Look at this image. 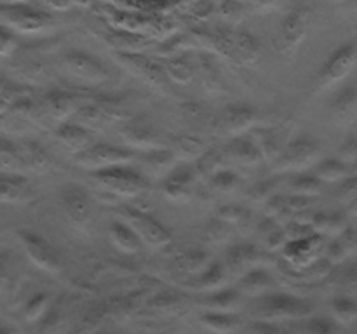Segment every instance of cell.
<instances>
[{"instance_id":"obj_1","label":"cell","mask_w":357,"mask_h":334,"mask_svg":"<svg viewBox=\"0 0 357 334\" xmlns=\"http://www.w3.org/2000/svg\"><path fill=\"white\" fill-rule=\"evenodd\" d=\"M91 176L98 181L101 188L117 198H132L139 197L150 190V181L145 174L131 166H117L110 169L98 170Z\"/></svg>"},{"instance_id":"obj_2","label":"cell","mask_w":357,"mask_h":334,"mask_svg":"<svg viewBox=\"0 0 357 334\" xmlns=\"http://www.w3.org/2000/svg\"><path fill=\"white\" fill-rule=\"evenodd\" d=\"M312 303L295 294L284 292H272L261 298V305L258 308L260 320L265 322H281V320L309 319L312 315Z\"/></svg>"},{"instance_id":"obj_3","label":"cell","mask_w":357,"mask_h":334,"mask_svg":"<svg viewBox=\"0 0 357 334\" xmlns=\"http://www.w3.org/2000/svg\"><path fill=\"white\" fill-rule=\"evenodd\" d=\"M321 148L309 138H298L284 146L274 162V173L305 174L307 169L319 164Z\"/></svg>"},{"instance_id":"obj_4","label":"cell","mask_w":357,"mask_h":334,"mask_svg":"<svg viewBox=\"0 0 357 334\" xmlns=\"http://www.w3.org/2000/svg\"><path fill=\"white\" fill-rule=\"evenodd\" d=\"M132 160H135V153L131 150L115 145H105V143L93 145L86 152L75 155L77 166L91 170V173H98V170L117 166H131Z\"/></svg>"},{"instance_id":"obj_5","label":"cell","mask_w":357,"mask_h":334,"mask_svg":"<svg viewBox=\"0 0 357 334\" xmlns=\"http://www.w3.org/2000/svg\"><path fill=\"white\" fill-rule=\"evenodd\" d=\"M122 214H124V221L135 230L136 235H138L139 239H142V242L146 244L149 247L162 249V247L171 246V242H173V237H171L169 230H167L166 226L160 225L155 218L146 214V212L126 205Z\"/></svg>"},{"instance_id":"obj_6","label":"cell","mask_w":357,"mask_h":334,"mask_svg":"<svg viewBox=\"0 0 357 334\" xmlns=\"http://www.w3.org/2000/svg\"><path fill=\"white\" fill-rule=\"evenodd\" d=\"M357 63V47L354 44H344L335 49L330 58L324 61L319 72V86L323 89L337 86L347 79L349 73L354 70Z\"/></svg>"},{"instance_id":"obj_7","label":"cell","mask_w":357,"mask_h":334,"mask_svg":"<svg viewBox=\"0 0 357 334\" xmlns=\"http://www.w3.org/2000/svg\"><path fill=\"white\" fill-rule=\"evenodd\" d=\"M17 237H20L21 244H23L24 253H26V256L30 257V261L35 267L47 271V273H59L61 260H59L56 249L47 240L42 239L37 233L26 232V230L17 232Z\"/></svg>"},{"instance_id":"obj_8","label":"cell","mask_w":357,"mask_h":334,"mask_svg":"<svg viewBox=\"0 0 357 334\" xmlns=\"http://www.w3.org/2000/svg\"><path fill=\"white\" fill-rule=\"evenodd\" d=\"M309 23L310 13L303 7L293 9L291 13L286 14L281 23V31H279V42L284 54H293L302 45L303 38L307 37Z\"/></svg>"},{"instance_id":"obj_9","label":"cell","mask_w":357,"mask_h":334,"mask_svg":"<svg viewBox=\"0 0 357 334\" xmlns=\"http://www.w3.org/2000/svg\"><path fill=\"white\" fill-rule=\"evenodd\" d=\"M319 250H326V240L319 233H314L309 239L289 242L282 253L288 263L293 264V268L305 271L319 261Z\"/></svg>"},{"instance_id":"obj_10","label":"cell","mask_w":357,"mask_h":334,"mask_svg":"<svg viewBox=\"0 0 357 334\" xmlns=\"http://www.w3.org/2000/svg\"><path fill=\"white\" fill-rule=\"evenodd\" d=\"M66 72L77 80L86 84H101L108 79L103 63L86 52H70L65 56Z\"/></svg>"},{"instance_id":"obj_11","label":"cell","mask_w":357,"mask_h":334,"mask_svg":"<svg viewBox=\"0 0 357 334\" xmlns=\"http://www.w3.org/2000/svg\"><path fill=\"white\" fill-rule=\"evenodd\" d=\"M197 177L195 167L178 166L162 180V191L169 200L187 202L194 193V181Z\"/></svg>"},{"instance_id":"obj_12","label":"cell","mask_w":357,"mask_h":334,"mask_svg":"<svg viewBox=\"0 0 357 334\" xmlns=\"http://www.w3.org/2000/svg\"><path fill=\"white\" fill-rule=\"evenodd\" d=\"M223 127L234 138L250 134L257 124V111L250 104H230L223 111Z\"/></svg>"},{"instance_id":"obj_13","label":"cell","mask_w":357,"mask_h":334,"mask_svg":"<svg viewBox=\"0 0 357 334\" xmlns=\"http://www.w3.org/2000/svg\"><path fill=\"white\" fill-rule=\"evenodd\" d=\"M122 65L128 66L132 73L142 77L149 86L153 87H166V73L162 66L155 65L153 61L146 59L142 54H132V52H122L121 54Z\"/></svg>"},{"instance_id":"obj_14","label":"cell","mask_w":357,"mask_h":334,"mask_svg":"<svg viewBox=\"0 0 357 334\" xmlns=\"http://www.w3.org/2000/svg\"><path fill=\"white\" fill-rule=\"evenodd\" d=\"M261 261H264V253L261 250H258L253 246H248V244H241V246H234L229 250V256H227V270L230 273H237L244 277L251 270L261 268Z\"/></svg>"},{"instance_id":"obj_15","label":"cell","mask_w":357,"mask_h":334,"mask_svg":"<svg viewBox=\"0 0 357 334\" xmlns=\"http://www.w3.org/2000/svg\"><path fill=\"white\" fill-rule=\"evenodd\" d=\"M63 205H65V211L68 214V218L72 219L77 225H82L89 219L91 216V204L89 197H87V191L84 190L79 184H68L65 186L61 195Z\"/></svg>"},{"instance_id":"obj_16","label":"cell","mask_w":357,"mask_h":334,"mask_svg":"<svg viewBox=\"0 0 357 334\" xmlns=\"http://www.w3.org/2000/svg\"><path fill=\"white\" fill-rule=\"evenodd\" d=\"M275 289V282L272 275L268 273L265 268H257L241 277L239 284H237V291L243 296H250V298H265V296L272 294Z\"/></svg>"},{"instance_id":"obj_17","label":"cell","mask_w":357,"mask_h":334,"mask_svg":"<svg viewBox=\"0 0 357 334\" xmlns=\"http://www.w3.org/2000/svg\"><path fill=\"white\" fill-rule=\"evenodd\" d=\"M174 162H176V157L173 155L169 148L146 152L142 157V173L145 174L149 181L150 177H166L174 169Z\"/></svg>"},{"instance_id":"obj_18","label":"cell","mask_w":357,"mask_h":334,"mask_svg":"<svg viewBox=\"0 0 357 334\" xmlns=\"http://www.w3.org/2000/svg\"><path fill=\"white\" fill-rule=\"evenodd\" d=\"M331 113L338 124H351L357 115V86L342 87L331 101Z\"/></svg>"},{"instance_id":"obj_19","label":"cell","mask_w":357,"mask_h":334,"mask_svg":"<svg viewBox=\"0 0 357 334\" xmlns=\"http://www.w3.org/2000/svg\"><path fill=\"white\" fill-rule=\"evenodd\" d=\"M122 138L126 139L128 145H131L132 148H138L142 152H153V150H160L159 134L153 127L150 125H128V127L122 131Z\"/></svg>"},{"instance_id":"obj_20","label":"cell","mask_w":357,"mask_h":334,"mask_svg":"<svg viewBox=\"0 0 357 334\" xmlns=\"http://www.w3.org/2000/svg\"><path fill=\"white\" fill-rule=\"evenodd\" d=\"M356 249H357V235L354 230L347 228L342 235L335 237V239L328 244L326 250H324V254H326L324 260L331 264H338L342 263V261L347 260L351 254H354Z\"/></svg>"},{"instance_id":"obj_21","label":"cell","mask_w":357,"mask_h":334,"mask_svg":"<svg viewBox=\"0 0 357 334\" xmlns=\"http://www.w3.org/2000/svg\"><path fill=\"white\" fill-rule=\"evenodd\" d=\"M248 138L255 143L257 150L260 152L261 159L265 162H275L278 157L281 155L282 148L278 141V134L272 129L267 127H255L253 131L248 134Z\"/></svg>"},{"instance_id":"obj_22","label":"cell","mask_w":357,"mask_h":334,"mask_svg":"<svg viewBox=\"0 0 357 334\" xmlns=\"http://www.w3.org/2000/svg\"><path fill=\"white\" fill-rule=\"evenodd\" d=\"M56 136H58L59 141L65 146H68L70 150H73L77 153L86 152L87 148L93 146V141H91V132L87 131V127L79 124H63L61 127L56 131Z\"/></svg>"},{"instance_id":"obj_23","label":"cell","mask_w":357,"mask_h":334,"mask_svg":"<svg viewBox=\"0 0 357 334\" xmlns=\"http://www.w3.org/2000/svg\"><path fill=\"white\" fill-rule=\"evenodd\" d=\"M110 239L119 250L126 254H138L142 250L143 242L135 230L126 221H114L110 225Z\"/></svg>"},{"instance_id":"obj_24","label":"cell","mask_w":357,"mask_h":334,"mask_svg":"<svg viewBox=\"0 0 357 334\" xmlns=\"http://www.w3.org/2000/svg\"><path fill=\"white\" fill-rule=\"evenodd\" d=\"M227 157H230L232 160H236L241 166H258V164L264 162L260 152L257 150L255 143L251 141L248 136L243 138H234L230 141V145L227 146Z\"/></svg>"},{"instance_id":"obj_25","label":"cell","mask_w":357,"mask_h":334,"mask_svg":"<svg viewBox=\"0 0 357 334\" xmlns=\"http://www.w3.org/2000/svg\"><path fill=\"white\" fill-rule=\"evenodd\" d=\"M31 197L30 184L21 176H0V202L20 204Z\"/></svg>"},{"instance_id":"obj_26","label":"cell","mask_w":357,"mask_h":334,"mask_svg":"<svg viewBox=\"0 0 357 334\" xmlns=\"http://www.w3.org/2000/svg\"><path fill=\"white\" fill-rule=\"evenodd\" d=\"M9 14L10 24H14L21 31H38L49 24L47 14L28 9V7H13Z\"/></svg>"},{"instance_id":"obj_27","label":"cell","mask_w":357,"mask_h":334,"mask_svg":"<svg viewBox=\"0 0 357 334\" xmlns=\"http://www.w3.org/2000/svg\"><path fill=\"white\" fill-rule=\"evenodd\" d=\"M201 324L215 334H234L241 327V319L236 313L206 312L201 315Z\"/></svg>"},{"instance_id":"obj_28","label":"cell","mask_w":357,"mask_h":334,"mask_svg":"<svg viewBox=\"0 0 357 334\" xmlns=\"http://www.w3.org/2000/svg\"><path fill=\"white\" fill-rule=\"evenodd\" d=\"M230 44H232V52L241 59V61L255 63L260 54V45L258 40L248 31H236V33L230 35Z\"/></svg>"},{"instance_id":"obj_29","label":"cell","mask_w":357,"mask_h":334,"mask_svg":"<svg viewBox=\"0 0 357 334\" xmlns=\"http://www.w3.org/2000/svg\"><path fill=\"white\" fill-rule=\"evenodd\" d=\"M227 275H229L227 267H223V263H220V261H213V263L197 277L195 287L201 289V291L211 292V294L213 292H218L222 291V289H225Z\"/></svg>"},{"instance_id":"obj_30","label":"cell","mask_w":357,"mask_h":334,"mask_svg":"<svg viewBox=\"0 0 357 334\" xmlns=\"http://www.w3.org/2000/svg\"><path fill=\"white\" fill-rule=\"evenodd\" d=\"M169 150L176 160H195V162L206 153L204 143L194 136H178L171 141Z\"/></svg>"},{"instance_id":"obj_31","label":"cell","mask_w":357,"mask_h":334,"mask_svg":"<svg viewBox=\"0 0 357 334\" xmlns=\"http://www.w3.org/2000/svg\"><path fill=\"white\" fill-rule=\"evenodd\" d=\"M314 232L323 237H338L347 230L345 218L338 212H319L312 218Z\"/></svg>"},{"instance_id":"obj_32","label":"cell","mask_w":357,"mask_h":334,"mask_svg":"<svg viewBox=\"0 0 357 334\" xmlns=\"http://www.w3.org/2000/svg\"><path fill=\"white\" fill-rule=\"evenodd\" d=\"M352 176L351 167L338 159H324L316 166V177L321 183H342Z\"/></svg>"},{"instance_id":"obj_33","label":"cell","mask_w":357,"mask_h":334,"mask_svg":"<svg viewBox=\"0 0 357 334\" xmlns=\"http://www.w3.org/2000/svg\"><path fill=\"white\" fill-rule=\"evenodd\" d=\"M241 294L237 289H222L218 292H213L206 299V305L209 306V312L234 313L241 305Z\"/></svg>"},{"instance_id":"obj_34","label":"cell","mask_w":357,"mask_h":334,"mask_svg":"<svg viewBox=\"0 0 357 334\" xmlns=\"http://www.w3.org/2000/svg\"><path fill=\"white\" fill-rule=\"evenodd\" d=\"M45 106H47L49 115L52 118H56V120H66L70 115L79 111L77 110L75 97L66 93H54L51 96H47Z\"/></svg>"},{"instance_id":"obj_35","label":"cell","mask_w":357,"mask_h":334,"mask_svg":"<svg viewBox=\"0 0 357 334\" xmlns=\"http://www.w3.org/2000/svg\"><path fill=\"white\" fill-rule=\"evenodd\" d=\"M289 191L293 197L314 198L323 191V183L316 177V174H296L295 180L289 183Z\"/></svg>"},{"instance_id":"obj_36","label":"cell","mask_w":357,"mask_h":334,"mask_svg":"<svg viewBox=\"0 0 357 334\" xmlns=\"http://www.w3.org/2000/svg\"><path fill=\"white\" fill-rule=\"evenodd\" d=\"M331 313L338 326H349L357 320V301L351 296H337L331 303Z\"/></svg>"},{"instance_id":"obj_37","label":"cell","mask_w":357,"mask_h":334,"mask_svg":"<svg viewBox=\"0 0 357 334\" xmlns=\"http://www.w3.org/2000/svg\"><path fill=\"white\" fill-rule=\"evenodd\" d=\"M195 173L199 176H204L211 180L218 173L225 170V157L218 152V150H206L204 155L195 162Z\"/></svg>"},{"instance_id":"obj_38","label":"cell","mask_w":357,"mask_h":334,"mask_svg":"<svg viewBox=\"0 0 357 334\" xmlns=\"http://www.w3.org/2000/svg\"><path fill=\"white\" fill-rule=\"evenodd\" d=\"M162 68L164 73H166L171 80H176V82L180 84H188L192 80V77H194V72H192V68L183 61V59L169 58L164 63Z\"/></svg>"},{"instance_id":"obj_39","label":"cell","mask_w":357,"mask_h":334,"mask_svg":"<svg viewBox=\"0 0 357 334\" xmlns=\"http://www.w3.org/2000/svg\"><path fill=\"white\" fill-rule=\"evenodd\" d=\"M251 214L241 205H223L216 214V219L227 223L229 226H243L244 223L250 221Z\"/></svg>"},{"instance_id":"obj_40","label":"cell","mask_w":357,"mask_h":334,"mask_svg":"<svg viewBox=\"0 0 357 334\" xmlns=\"http://www.w3.org/2000/svg\"><path fill=\"white\" fill-rule=\"evenodd\" d=\"M303 334H340V326L333 319L312 317L303 324Z\"/></svg>"},{"instance_id":"obj_41","label":"cell","mask_w":357,"mask_h":334,"mask_svg":"<svg viewBox=\"0 0 357 334\" xmlns=\"http://www.w3.org/2000/svg\"><path fill=\"white\" fill-rule=\"evenodd\" d=\"M49 308V296L47 294H37L28 301L26 310H24V317H26L28 322H37L42 317L45 315Z\"/></svg>"},{"instance_id":"obj_42","label":"cell","mask_w":357,"mask_h":334,"mask_svg":"<svg viewBox=\"0 0 357 334\" xmlns=\"http://www.w3.org/2000/svg\"><path fill=\"white\" fill-rule=\"evenodd\" d=\"M21 153H23V162H26L28 166H31L33 169H44V167H47L49 159L40 146L28 145L26 150Z\"/></svg>"},{"instance_id":"obj_43","label":"cell","mask_w":357,"mask_h":334,"mask_svg":"<svg viewBox=\"0 0 357 334\" xmlns=\"http://www.w3.org/2000/svg\"><path fill=\"white\" fill-rule=\"evenodd\" d=\"M278 193V188H275V183L274 181H260V183L255 184L253 188H251V198H253L255 202H265L267 204L271 198H274Z\"/></svg>"},{"instance_id":"obj_44","label":"cell","mask_w":357,"mask_h":334,"mask_svg":"<svg viewBox=\"0 0 357 334\" xmlns=\"http://www.w3.org/2000/svg\"><path fill=\"white\" fill-rule=\"evenodd\" d=\"M211 184L220 191H232L239 184V176L230 169H225L211 177Z\"/></svg>"},{"instance_id":"obj_45","label":"cell","mask_w":357,"mask_h":334,"mask_svg":"<svg viewBox=\"0 0 357 334\" xmlns=\"http://www.w3.org/2000/svg\"><path fill=\"white\" fill-rule=\"evenodd\" d=\"M337 197L342 202H352L357 198V176H349L347 180H344L342 183H338L337 186Z\"/></svg>"},{"instance_id":"obj_46","label":"cell","mask_w":357,"mask_h":334,"mask_svg":"<svg viewBox=\"0 0 357 334\" xmlns=\"http://www.w3.org/2000/svg\"><path fill=\"white\" fill-rule=\"evenodd\" d=\"M340 162H344L345 166H354L357 160V139L356 138H347L342 146L338 148V157Z\"/></svg>"},{"instance_id":"obj_47","label":"cell","mask_w":357,"mask_h":334,"mask_svg":"<svg viewBox=\"0 0 357 334\" xmlns=\"http://www.w3.org/2000/svg\"><path fill=\"white\" fill-rule=\"evenodd\" d=\"M251 334H288L279 324L265 322V320H255L250 326Z\"/></svg>"},{"instance_id":"obj_48","label":"cell","mask_w":357,"mask_h":334,"mask_svg":"<svg viewBox=\"0 0 357 334\" xmlns=\"http://www.w3.org/2000/svg\"><path fill=\"white\" fill-rule=\"evenodd\" d=\"M16 51V38L13 33L0 28V58H7Z\"/></svg>"},{"instance_id":"obj_49","label":"cell","mask_w":357,"mask_h":334,"mask_svg":"<svg viewBox=\"0 0 357 334\" xmlns=\"http://www.w3.org/2000/svg\"><path fill=\"white\" fill-rule=\"evenodd\" d=\"M230 228H232V226H229L227 223L215 219V221H211V225H209V235H211V239L216 240V242H222L223 239L230 237Z\"/></svg>"},{"instance_id":"obj_50","label":"cell","mask_w":357,"mask_h":334,"mask_svg":"<svg viewBox=\"0 0 357 334\" xmlns=\"http://www.w3.org/2000/svg\"><path fill=\"white\" fill-rule=\"evenodd\" d=\"M222 13H223V17H227V19L239 21L244 14V6L243 3L227 2L222 6Z\"/></svg>"},{"instance_id":"obj_51","label":"cell","mask_w":357,"mask_h":334,"mask_svg":"<svg viewBox=\"0 0 357 334\" xmlns=\"http://www.w3.org/2000/svg\"><path fill=\"white\" fill-rule=\"evenodd\" d=\"M351 214L357 216V198H356V200L352 202V204H351Z\"/></svg>"},{"instance_id":"obj_52","label":"cell","mask_w":357,"mask_h":334,"mask_svg":"<svg viewBox=\"0 0 357 334\" xmlns=\"http://www.w3.org/2000/svg\"><path fill=\"white\" fill-rule=\"evenodd\" d=\"M351 170H352V176H357V160H356L354 166L351 167Z\"/></svg>"},{"instance_id":"obj_53","label":"cell","mask_w":357,"mask_h":334,"mask_svg":"<svg viewBox=\"0 0 357 334\" xmlns=\"http://www.w3.org/2000/svg\"><path fill=\"white\" fill-rule=\"evenodd\" d=\"M0 334H10V331H9V329H6V327L0 326Z\"/></svg>"},{"instance_id":"obj_54","label":"cell","mask_w":357,"mask_h":334,"mask_svg":"<svg viewBox=\"0 0 357 334\" xmlns=\"http://www.w3.org/2000/svg\"><path fill=\"white\" fill-rule=\"evenodd\" d=\"M98 334H105V333H98Z\"/></svg>"}]
</instances>
